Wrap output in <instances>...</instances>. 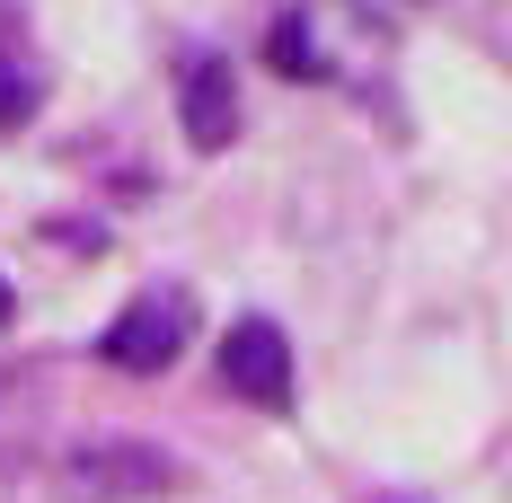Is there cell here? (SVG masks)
Returning a JSON list of instances; mask_svg holds the SVG:
<instances>
[{
	"label": "cell",
	"instance_id": "cell-7",
	"mask_svg": "<svg viewBox=\"0 0 512 503\" xmlns=\"http://www.w3.org/2000/svg\"><path fill=\"white\" fill-rule=\"evenodd\" d=\"M9 309H18V301H9V283H0V318H9Z\"/></svg>",
	"mask_w": 512,
	"mask_h": 503
},
{
	"label": "cell",
	"instance_id": "cell-1",
	"mask_svg": "<svg viewBox=\"0 0 512 503\" xmlns=\"http://www.w3.org/2000/svg\"><path fill=\"white\" fill-rule=\"evenodd\" d=\"M186 327H195V301H186V292H142V301H133V309L98 336V353L115 362V371L151 380V371H168V362H177Z\"/></svg>",
	"mask_w": 512,
	"mask_h": 503
},
{
	"label": "cell",
	"instance_id": "cell-5",
	"mask_svg": "<svg viewBox=\"0 0 512 503\" xmlns=\"http://www.w3.org/2000/svg\"><path fill=\"white\" fill-rule=\"evenodd\" d=\"M265 53H274V71H292V80H327V62H318V36H309V18H274Z\"/></svg>",
	"mask_w": 512,
	"mask_h": 503
},
{
	"label": "cell",
	"instance_id": "cell-3",
	"mask_svg": "<svg viewBox=\"0 0 512 503\" xmlns=\"http://www.w3.org/2000/svg\"><path fill=\"white\" fill-rule=\"evenodd\" d=\"M177 115H186L195 151H230L239 142V80H230L221 53H186L177 62Z\"/></svg>",
	"mask_w": 512,
	"mask_h": 503
},
{
	"label": "cell",
	"instance_id": "cell-4",
	"mask_svg": "<svg viewBox=\"0 0 512 503\" xmlns=\"http://www.w3.org/2000/svg\"><path fill=\"white\" fill-rule=\"evenodd\" d=\"M221 380L248 406H292V345H283V327L274 318H239L230 345H221Z\"/></svg>",
	"mask_w": 512,
	"mask_h": 503
},
{
	"label": "cell",
	"instance_id": "cell-2",
	"mask_svg": "<svg viewBox=\"0 0 512 503\" xmlns=\"http://www.w3.org/2000/svg\"><path fill=\"white\" fill-rule=\"evenodd\" d=\"M71 495H89V503L177 495V459L151 451V442H89V451H71Z\"/></svg>",
	"mask_w": 512,
	"mask_h": 503
},
{
	"label": "cell",
	"instance_id": "cell-6",
	"mask_svg": "<svg viewBox=\"0 0 512 503\" xmlns=\"http://www.w3.org/2000/svg\"><path fill=\"white\" fill-rule=\"evenodd\" d=\"M27 106H36V89H27V80H18V71H9V62H0V124H18V115H27Z\"/></svg>",
	"mask_w": 512,
	"mask_h": 503
}]
</instances>
